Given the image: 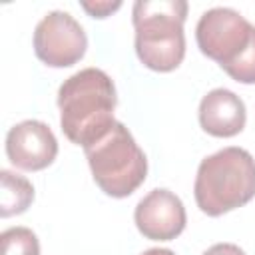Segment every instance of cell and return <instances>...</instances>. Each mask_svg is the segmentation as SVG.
<instances>
[{"mask_svg": "<svg viewBox=\"0 0 255 255\" xmlns=\"http://www.w3.org/2000/svg\"><path fill=\"white\" fill-rule=\"evenodd\" d=\"M80 6L92 16V18H108L112 12L122 8V2H110V0H100V2H80Z\"/></svg>", "mask_w": 255, "mask_h": 255, "instance_id": "7c38bea8", "label": "cell"}, {"mask_svg": "<svg viewBox=\"0 0 255 255\" xmlns=\"http://www.w3.org/2000/svg\"><path fill=\"white\" fill-rule=\"evenodd\" d=\"M6 155L12 165L24 171H40L54 163L58 139L40 120H24L6 133Z\"/></svg>", "mask_w": 255, "mask_h": 255, "instance_id": "ba28073f", "label": "cell"}, {"mask_svg": "<svg viewBox=\"0 0 255 255\" xmlns=\"http://www.w3.org/2000/svg\"><path fill=\"white\" fill-rule=\"evenodd\" d=\"M2 191H0V215L12 217L24 213L30 203L34 201V185L18 173H12L8 169L0 171Z\"/></svg>", "mask_w": 255, "mask_h": 255, "instance_id": "30bf717a", "label": "cell"}, {"mask_svg": "<svg viewBox=\"0 0 255 255\" xmlns=\"http://www.w3.org/2000/svg\"><path fill=\"white\" fill-rule=\"evenodd\" d=\"M199 126L213 137H233L243 131L247 112L243 100L225 88L207 92L199 102Z\"/></svg>", "mask_w": 255, "mask_h": 255, "instance_id": "9c48e42d", "label": "cell"}, {"mask_svg": "<svg viewBox=\"0 0 255 255\" xmlns=\"http://www.w3.org/2000/svg\"><path fill=\"white\" fill-rule=\"evenodd\" d=\"M137 231L151 241H171L185 229L187 215L181 199L163 187L151 189L133 211Z\"/></svg>", "mask_w": 255, "mask_h": 255, "instance_id": "52a82bcc", "label": "cell"}, {"mask_svg": "<svg viewBox=\"0 0 255 255\" xmlns=\"http://www.w3.org/2000/svg\"><path fill=\"white\" fill-rule=\"evenodd\" d=\"M118 106L114 80L100 68L72 74L58 90L60 128L76 145H90L114 124Z\"/></svg>", "mask_w": 255, "mask_h": 255, "instance_id": "6da1fadb", "label": "cell"}, {"mask_svg": "<svg viewBox=\"0 0 255 255\" xmlns=\"http://www.w3.org/2000/svg\"><path fill=\"white\" fill-rule=\"evenodd\" d=\"M84 151L96 185L110 197H128L145 181V153L122 122H116Z\"/></svg>", "mask_w": 255, "mask_h": 255, "instance_id": "5b68a950", "label": "cell"}, {"mask_svg": "<svg viewBox=\"0 0 255 255\" xmlns=\"http://www.w3.org/2000/svg\"><path fill=\"white\" fill-rule=\"evenodd\" d=\"M197 207L219 217L255 197V159L243 147H223L201 159L193 183Z\"/></svg>", "mask_w": 255, "mask_h": 255, "instance_id": "7a4b0ae2", "label": "cell"}, {"mask_svg": "<svg viewBox=\"0 0 255 255\" xmlns=\"http://www.w3.org/2000/svg\"><path fill=\"white\" fill-rule=\"evenodd\" d=\"M141 255H175L171 249H161V247H153V249H147L143 251Z\"/></svg>", "mask_w": 255, "mask_h": 255, "instance_id": "5bb4252c", "label": "cell"}, {"mask_svg": "<svg viewBox=\"0 0 255 255\" xmlns=\"http://www.w3.org/2000/svg\"><path fill=\"white\" fill-rule=\"evenodd\" d=\"M203 255H245V251L235 243H215Z\"/></svg>", "mask_w": 255, "mask_h": 255, "instance_id": "4fadbf2b", "label": "cell"}, {"mask_svg": "<svg viewBox=\"0 0 255 255\" xmlns=\"http://www.w3.org/2000/svg\"><path fill=\"white\" fill-rule=\"evenodd\" d=\"M2 255H40V243L32 229L10 227L0 235Z\"/></svg>", "mask_w": 255, "mask_h": 255, "instance_id": "8fae6325", "label": "cell"}, {"mask_svg": "<svg viewBox=\"0 0 255 255\" xmlns=\"http://www.w3.org/2000/svg\"><path fill=\"white\" fill-rule=\"evenodd\" d=\"M195 40L203 56L239 84H255V26L233 8H211L195 26Z\"/></svg>", "mask_w": 255, "mask_h": 255, "instance_id": "277c9868", "label": "cell"}, {"mask_svg": "<svg viewBox=\"0 0 255 255\" xmlns=\"http://www.w3.org/2000/svg\"><path fill=\"white\" fill-rule=\"evenodd\" d=\"M88 48L82 24L64 10L48 12L34 30V52L50 68H70L78 64Z\"/></svg>", "mask_w": 255, "mask_h": 255, "instance_id": "8992f818", "label": "cell"}, {"mask_svg": "<svg viewBox=\"0 0 255 255\" xmlns=\"http://www.w3.org/2000/svg\"><path fill=\"white\" fill-rule=\"evenodd\" d=\"M185 0H137L131 8L135 54L153 72H171L185 58Z\"/></svg>", "mask_w": 255, "mask_h": 255, "instance_id": "3957f363", "label": "cell"}]
</instances>
